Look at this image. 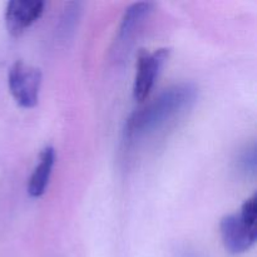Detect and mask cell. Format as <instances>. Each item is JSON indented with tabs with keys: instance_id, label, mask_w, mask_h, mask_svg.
Wrapping results in <instances>:
<instances>
[{
	"instance_id": "cell-1",
	"label": "cell",
	"mask_w": 257,
	"mask_h": 257,
	"mask_svg": "<svg viewBox=\"0 0 257 257\" xmlns=\"http://www.w3.org/2000/svg\"><path fill=\"white\" fill-rule=\"evenodd\" d=\"M196 98L197 88L192 83H180L167 88L156 99L131 114L125 123V137L130 140L145 137L165 127L190 109Z\"/></svg>"
},
{
	"instance_id": "cell-2",
	"label": "cell",
	"mask_w": 257,
	"mask_h": 257,
	"mask_svg": "<svg viewBox=\"0 0 257 257\" xmlns=\"http://www.w3.org/2000/svg\"><path fill=\"white\" fill-rule=\"evenodd\" d=\"M42 72L38 68L17 60L10 67L8 84L15 102L23 108H33L39 100L42 87Z\"/></svg>"
},
{
	"instance_id": "cell-3",
	"label": "cell",
	"mask_w": 257,
	"mask_h": 257,
	"mask_svg": "<svg viewBox=\"0 0 257 257\" xmlns=\"http://www.w3.org/2000/svg\"><path fill=\"white\" fill-rule=\"evenodd\" d=\"M171 50L160 48L150 53L141 49L137 58V73L133 83V97L138 102H143L150 95L163 65L170 58Z\"/></svg>"
},
{
	"instance_id": "cell-4",
	"label": "cell",
	"mask_w": 257,
	"mask_h": 257,
	"mask_svg": "<svg viewBox=\"0 0 257 257\" xmlns=\"http://www.w3.org/2000/svg\"><path fill=\"white\" fill-rule=\"evenodd\" d=\"M220 233L226 250L232 255H241L256 243L257 227L246 222L240 213H231L221 220Z\"/></svg>"
},
{
	"instance_id": "cell-5",
	"label": "cell",
	"mask_w": 257,
	"mask_h": 257,
	"mask_svg": "<svg viewBox=\"0 0 257 257\" xmlns=\"http://www.w3.org/2000/svg\"><path fill=\"white\" fill-rule=\"evenodd\" d=\"M45 3L40 0H12L5 8V24L13 37H20L44 13Z\"/></svg>"
},
{
	"instance_id": "cell-6",
	"label": "cell",
	"mask_w": 257,
	"mask_h": 257,
	"mask_svg": "<svg viewBox=\"0 0 257 257\" xmlns=\"http://www.w3.org/2000/svg\"><path fill=\"white\" fill-rule=\"evenodd\" d=\"M55 163V151L53 147H45L40 152L39 162L33 171L28 183V193L32 197H40L47 191L50 176Z\"/></svg>"
},
{
	"instance_id": "cell-7",
	"label": "cell",
	"mask_w": 257,
	"mask_h": 257,
	"mask_svg": "<svg viewBox=\"0 0 257 257\" xmlns=\"http://www.w3.org/2000/svg\"><path fill=\"white\" fill-rule=\"evenodd\" d=\"M153 8H155V4L150 2L135 3L128 7L123 14L119 25V33H118L119 39L127 40L128 38L132 37L137 28L145 22L146 18L150 17L151 13L153 12Z\"/></svg>"
},
{
	"instance_id": "cell-8",
	"label": "cell",
	"mask_w": 257,
	"mask_h": 257,
	"mask_svg": "<svg viewBox=\"0 0 257 257\" xmlns=\"http://www.w3.org/2000/svg\"><path fill=\"white\" fill-rule=\"evenodd\" d=\"M240 163L241 170L245 173L251 176H255L256 173V150L255 147H251L245 150V152L240 156Z\"/></svg>"
}]
</instances>
